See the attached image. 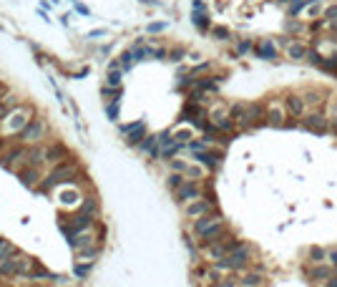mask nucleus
I'll return each mask as SVG.
<instances>
[{
    "label": "nucleus",
    "instance_id": "obj_1",
    "mask_svg": "<svg viewBox=\"0 0 337 287\" xmlns=\"http://www.w3.org/2000/svg\"><path fill=\"white\" fill-rule=\"evenodd\" d=\"M194 232L204 239V247L216 242V237H221L227 232V222L221 214H204L194 222Z\"/></svg>",
    "mask_w": 337,
    "mask_h": 287
},
{
    "label": "nucleus",
    "instance_id": "obj_2",
    "mask_svg": "<svg viewBox=\"0 0 337 287\" xmlns=\"http://www.w3.org/2000/svg\"><path fill=\"white\" fill-rule=\"evenodd\" d=\"M73 176H76V161L70 159V161H61V164H56V169L46 176V182L41 184V192H48V189H53L56 184H66V182H73Z\"/></svg>",
    "mask_w": 337,
    "mask_h": 287
},
{
    "label": "nucleus",
    "instance_id": "obj_3",
    "mask_svg": "<svg viewBox=\"0 0 337 287\" xmlns=\"http://www.w3.org/2000/svg\"><path fill=\"white\" fill-rule=\"evenodd\" d=\"M28 121H30V109H15L5 121H3V134H20L25 126H28Z\"/></svg>",
    "mask_w": 337,
    "mask_h": 287
},
{
    "label": "nucleus",
    "instance_id": "obj_4",
    "mask_svg": "<svg viewBox=\"0 0 337 287\" xmlns=\"http://www.w3.org/2000/svg\"><path fill=\"white\" fill-rule=\"evenodd\" d=\"M46 131H48V126H46L43 119H30L28 126L20 131V141L35 146V144H41L43 139H46Z\"/></svg>",
    "mask_w": 337,
    "mask_h": 287
},
{
    "label": "nucleus",
    "instance_id": "obj_5",
    "mask_svg": "<svg viewBox=\"0 0 337 287\" xmlns=\"http://www.w3.org/2000/svg\"><path fill=\"white\" fill-rule=\"evenodd\" d=\"M282 103H284V109H287V116H289V119H294V121H302V119H305V114H307L305 96H299V93H289Z\"/></svg>",
    "mask_w": 337,
    "mask_h": 287
},
{
    "label": "nucleus",
    "instance_id": "obj_6",
    "mask_svg": "<svg viewBox=\"0 0 337 287\" xmlns=\"http://www.w3.org/2000/svg\"><path fill=\"white\" fill-rule=\"evenodd\" d=\"M302 126H305L307 131H315V134H327V131H330V119H327L322 111H312V114H305Z\"/></svg>",
    "mask_w": 337,
    "mask_h": 287
},
{
    "label": "nucleus",
    "instance_id": "obj_7",
    "mask_svg": "<svg viewBox=\"0 0 337 287\" xmlns=\"http://www.w3.org/2000/svg\"><path fill=\"white\" fill-rule=\"evenodd\" d=\"M287 109H284V103H277V101H270L267 103V124L274 126V129H282L287 121Z\"/></svg>",
    "mask_w": 337,
    "mask_h": 287
},
{
    "label": "nucleus",
    "instance_id": "obj_8",
    "mask_svg": "<svg viewBox=\"0 0 337 287\" xmlns=\"http://www.w3.org/2000/svg\"><path fill=\"white\" fill-rule=\"evenodd\" d=\"M199 187H197V182H192V179H186L179 189H176V202L179 204H189V202H194V199H199Z\"/></svg>",
    "mask_w": 337,
    "mask_h": 287
},
{
    "label": "nucleus",
    "instance_id": "obj_9",
    "mask_svg": "<svg viewBox=\"0 0 337 287\" xmlns=\"http://www.w3.org/2000/svg\"><path fill=\"white\" fill-rule=\"evenodd\" d=\"M211 209H214V202H211V199H194V202H189V204H186V217L199 219V217L209 214Z\"/></svg>",
    "mask_w": 337,
    "mask_h": 287
},
{
    "label": "nucleus",
    "instance_id": "obj_10",
    "mask_svg": "<svg viewBox=\"0 0 337 287\" xmlns=\"http://www.w3.org/2000/svg\"><path fill=\"white\" fill-rule=\"evenodd\" d=\"M307 277L312 280V282H327L330 277H335V267H330V265H312L310 270H307Z\"/></svg>",
    "mask_w": 337,
    "mask_h": 287
},
{
    "label": "nucleus",
    "instance_id": "obj_11",
    "mask_svg": "<svg viewBox=\"0 0 337 287\" xmlns=\"http://www.w3.org/2000/svg\"><path fill=\"white\" fill-rule=\"evenodd\" d=\"M124 134L129 136V139H126L129 144H141L146 139V126H143V121H134V124L124 126Z\"/></svg>",
    "mask_w": 337,
    "mask_h": 287
},
{
    "label": "nucleus",
    "instance_id": "obj_12",
    "mask_svg": "<svg viewBox=\"0 0 337 287\" xmlns=\"http://www.w3.org/2000/svg\"><path fill=\"white\" fill-rule=\"evenodd\" d=\"M20 267H23V257H18V260H13V257L0 260V277H15L20 272Z\"/></svg>",
    "mask_w": 337,
    "mask_h": 287
},
{
    "label": "nucleus",
    "instance_id": "obj_13",
    "mask_svg": "<svg viewBox=\"0 0 337 287\" xmlns=\"http://www.w3.org/2000/svg\"><path fill=\"white\" fill-rule=\"evenodd\" d=\"M68 159V151L63 144H51L48 151H46V164H61Z\"/></svg>",
    "mask_w": 337,
    "mask_h": 287
},
{
    "label": "nucleus",
    "instance_id": "obj_14",
    "mask_svg": "<svg viewBox=\"0 0 337 287\" xmlns=\"http://www.w3.org/2000/svg\"><path fill=\"white\" fill-rule=\"evenodd\" d=\"M46 151H48V146H41V144H35L33 149H28L25 164H28V166H41V164H46Z\"/></svg>",
    "mask_w": 337,
    "mask_h": 287
},
{
    "label": "nucleus",
    "instance_id": "obj_15",
    "mask_svg": "<svg viewBox=\"0 0 337 287\" xmlns=\"http://www.w3.org/2000/svg\"><path fill=\"white\" fill-rule=\"evenodd\" d=\"M25 156H28V149H25V146H15L10 154L3 156V166L15 169V164H18V161H25Z\"/></svg>",
    "mask_w": 337,
    "mask_h": 287
},
{
    "label": "nucleus",
    "instance_id": "obj_16",
    "mask_svg": "<svg viewBox=\"0 0 337 287\" xmlns=\"http://www.w3.org/2000/svg\"><path fill=\"white\" fill-rule=\"evenodd\" d=\"M18 179L23 182V187H28V189H35V187H38V166L20 169V171H18Z\"/></svg>",
    "mask_w": 337,
    "mask_h": 287
},
{
    "label": "nucleus",
    "instance_id": "obj_17",
    "mask_svg": "<svg viewBox=\"0 0 337 287\" xmlns=\"http://www.w3.org/2000/svg\"><path fill=\"white\" fill-rule=\"evenodd\" d=\"M194 159H197L199 164H204V166H209V169H216L219 161H221V154H214V151L204 149V151H197V154H194Z\"/></svg>",
    "mask_w": 337,
    "mask_h": 287
},
{
    "label": "nucleus",
    "instance_id": "obj_18",
    "mask_svg": "<svg viewBox=\"0 0 337 287\" xmlns=\"http://www.w3.org/2000/svg\"><path fill=\"white\" fill-rule=\"evenodd\" d=\"M310 56V48L305 43H287V58L289 61H305Z\"/></svg>",
    "mask_w": 337,
    "mask_h": 287
},
{
    "label": "nucleus",
    "instance_id": "obj_19",
    "mask_svg": "<svg viewBox=\"0 0 337 287\" xmlns=\"http://www.w3.org/2000/svg\"><path fill=\"white\" fill-rule=\"evenodd\" d=\"M254 53H257L259 58H265V61H274V58H277V46H274L272 41H262L259 46H254Z\"/></svg>",
    "mask_w": 337,
    "mask_h": 287
},
{
    "label": "nucleus",
    "instance_id": "obj_20",
    "mask_svg": "<svg viewBox=\"0 0 337 287\" xmlns=\"http://www.w3.org/2000/svg\"><path fill=\"white\" fill-rule=\"evenodd\" d=\"M239 285L242 287H265L267 285V280H265L262 272H247V275L239 280Z\"/></svg>",
    "mask_w": 337,
    "mask_h": 287
},
{
    "label": "nucleus",
    "instance_id": "obj_21",
    "mask_svg": "<svg viewBox=\"0 0 337 287\" xmlns=\"http://www.w3.org/2000/svg\"><path fill=\"white\" fill-rule=\"evenodd\" d=\"M18 109V98L15 96H8V98H0V124Z\"/></svg>",
    "mask_w": 337,
    "mask_h": 287
},
{
    "label": "nucleus",
    "instance_id": "obj_22",
    "mask_svg": "<svg viewBox=\"0 0 337 287\" xmlns=\"http://www.w3.org/2000/svg\"><path fill=\"white\" fill-rule=\"evenodd\" d=\"M305 103H307V109L320 111V109H322V103H325V98H322V93H320V91H307V93H305Z\"/></svg>",
    "mask_w": 337,
    "mask_h": 287
},
{
    "label": "nucleus",
    "instance_id": "obj_23",
    "mask_svg": "<svg viewBox=\"0 0 337 287\" xmlns=\"http://www.w3.org/2000/svg\"><path fill=\"white\" fill-rule=\"evenodd\" d=\"M141 149L148 151L151 156H159V154H161V151H159V136H146V139L141 141Z\"/></svg>",
    "mask_w": 337,
    "mask_h": 287
},
{
    "label": "nucleus",
    "instance_id": "obj_24",
    "mask_svg": "<svg viewBox=\"0 0 337 287\" xmlns=\"http://www.w3.org/2000/svg\"><path fill=\"white\" fill-rule=\"evenodd\" d=\"M312 3H322V0H292L287 5V10H289V15H297V13L305 10V5H312Z\"/></svg>",
    "mask_w": 337,
    "mask_h": 287
},
{
    "label": "nucleus",
    "instance_id": "obj_25",
    "mask_svg": "<svg viewBox=\"0 0 337 287\" xmlns=\"http://www.w3.org/2000/svg\"><path fill=\"white\" fill-rule=\"evenodd\" d=\"M121 86V71L116 68V71H111L106 76V88H111V91H116Z\"/></svg>",
    "mask_w": 337,
    "mask_h": 287
},
{
    "label": "nucleus",
    "instance_id": "obj_26",
    "mask_svg": "<svg viewBox=\"0 0 337 287\" xmlns=\"http://www.w3.org/2000/svg\"><path fill=\"white\" fill-rule=\"evenodd\" d=\"M327 260V252L325 249H320V247H312L310 249V262L312 265H320V262H325Z\"/></svg>",
    "mask_w": 337,
    "mask_h": 287
},
{
    "label": "nucleus",
    "instance_id": "obj_27",
    "mask_svg": "<svg viewBox=\"0 0 337 287\" xmlns=\"http://www.w3.org/2000/svg\"><path fill=\"white\" fill-rule=\"evenodd\" d=\"M184 182H186V174H179V171H174V174L169 176V189H174V192H176V189H179Z\"/></svg>",
    "mask_w": 337,
    "mask_h": 287
},
{
    "label": "nucleus",
    "instance_id": "obj_28",
    "mask_svg": "<svg viewBox=\"0 0 337 287\" xmlns=\"http://www.w3.org/2000/svg\"><path fill=\"white\" fill-rule=\"evenodd\" d=\"M186 179H192V182H197V179H202L204 176V169L202 166H186Z\"/></svg>",
    "mask_w": 337,
    "mask_h": 287
},
{
    "label": "nucleus",
    "instance_id": "obj_29",
    "mask_svg": "<svg viewBox=\"0 0 337 287\" xmlns=\"http://www.w3.org/2000/svg\"><path fill=\"white\" fill-rule=\"evenodd\" d=\"M136 63V56H134V51H126L124 56H121V66H124V71H129L131 66Z\"/></svg>",
    "mask_w": 337,
    "mask_h": 287
},
{
    "label": "nucleus",
    "instance_id": "obj_30",
    "mask_svg": "<svg viewBox=\"0 0 337 287\" xmlns=\"http://www.w3.org/2000/svg\"><path fill=\"white\" fill-rule=\"evenodd\" d=\"M119 106H121V98H114V101H111V106H106L108 119H119Z\"/></svg>",
    "mask_w": 337,
    "mask_h": 287
},
{
    "label": "nucleus",
    "instance_id": "obj_31",
    "mask_svg": "<svg viewBox=\"0 0 337 287\" xmlns=\"http://www.w3.org/2000/svg\"><path fill=\"white\" fill-rule=\"evenodd\" d=\"M179 146H181L179 141H176V144H171V146H161V156H164V159L169 161V159H171V156H174V154L179 151Z\"/></svg>",
    "mask_w": 337,
    "mask_h": 287
},
{
    "label": "nucleus",
    "instance_id": "obj_32",
    "mask_svg": "<svg viewBox=\"0 0 337 287\" xmlns=\"http://www.w3.org/2000/svg\"><path fill=\"white\" fill-rule=\"evenodd\" d=\"M322 18L327 20V25H330V23H335V20H337V5H330V8H325Z\"/></svg>",
    "mask_w": 337,
    "mask_h": 287
},
{
    "label": "nucleus",
    "instance_id": "obj_33",
    "mask_svg": "<svg viewBox=\"0 0 337 287\" xmlns=\"http://www.w3.org/2000/svg\"><path fill=\"white\" fill-rule=\"evenodd\" d=\"M174 139H176L179 144H189L192 141V131H189V129H181V131L174 134Z\"/></svg>",
    "mask_w": 337,
    "mask_h": 287
},
{
    "label": "nucleus",
    "instance_id": "obj_34",
    "mask_svg": "<svg viewBox=\"0 0 337 287\" xmlns=\"http://www.w3.org/2000/svg\"><path fill=\"white\" fill-rule=\"evenodd\" d=\"M214 287H239V280H234V277H227V280H219V282H214Z\"/></svg>",
    "mask_w": 337,
    "mask_h": 287
},
{
    "label": "nucleus",
    "instance_id": "obj_35",
    "mask_svg": "<svg viewBox=\"0 0 337 287\" xmlns=\"http://www.w3.org/2000/svg\"><path fill=\"white\" fill-rule=\"evenodd\" d=\"M211 33H214L219 41H227V38H229V30H227V28H214Z\"/></svg>",
    "mask_w": 337,
    "mask_h": 287
},
{
    "label": "nucleus",
    "instance_id": "obj_36",
    "mask_svg": "<svg viewBox=\"0 0 337 287\" xmlns=\"http://www.w3.org/2000/svg\"><path fill=\"white\" fill-rule=\"evenodd\" d=\"M88 272H91V267H86V265H76V275H78V277H88Z\"/></svg>",
    "mask_w": 337,
    "mask_h": 287
},
{
    "label": "nucleus",
    "instance_id": "obj_37",
    "mask_svg": "<svg viewBox=\"0 0 337 287\" xmlns=\"http://www.w3.org/2000/svg\"><path fill=\"white\" fill-rule=\"evenodd\" d=\"M252 48H254V46H252L249 41H242V43L237 46V51H239V53H247V51H252Z\"/></svg>",
    "mask_w": 337,
    "mask_h": 287
},
{
    "label": "nucleus",
    "instance_id": "obj_38",
    "mask_svg": "<svg viewBox=\"0 0 337 287\" xmlns=\"http://www.w3.org/2000/svg\"><path fill=\"white\" fill-rule=\"evenodd\" d=\"M171 169L181 174V171H186V164H184V161H176V159H174V161H171Z\"/></svg>",
    "mask_w": 337,
    "mask_h": 287
},
{
    "label": "nucleus",
    "instance_id": "obj_39",
    "mask_svg": "<svg viewBox=\"0 0 337 287\" xmlns=\"http://www.w3.org/2000/svg\"><path fill=\"white\" fill-rule=\"evenodd\" d=\"M166 28V23H151L148 25V33H159V30H164Z\"/></svg>",
    "mask_w": 337,
    "mask_h": 287
},
{
    "label": "nucleus",
    "instance_id": "obj_40",
    "mask_svg": "<svg viewBox=\"0 0 337 287\" xmlns=\"http://www.w3.org/2000/svg\"><path fill=\"white\" fill-rule=\"evenodd\" d=\"M327 260H330L332 265H337V247H335V249H330V252H327Z\"/></svg>",
    "mask_w": 337,
    "mask_h": 287
},
{
    "label": "nucleus",
    "instance_id": "obj_41",
    "mask_svg": "<svg viewBox=\"0 0 337 287\" xmlns=\"http://www.w3.org/2000/svg\"><path fill=\"white\" fill-rule=\"evenodd\" d=\"M5 247H8V239L0 237V260H3V255H5Z\"/></svg>",
    "mask_w": 337,
    "mask_h": 287
},
{
    "label": "nucleus",
    "instance_id": "obj_42",
    "mask_svg": "<svg viewBox=\"0 0 337 287\" xmlns=\"http://www.w3.org/2000/svg\"><path fill=\"white\" fill-rule=\"evenodd\" d=\"M98 35H106V30H91L88 38H98Z\"/></svg>",
    "mask_w": 337,
    "mask_h": 287
},
{
    "label": "nucleus",
    "instance_id": "obj_43",
    "mask_svg": "<svg viewBox=\"0 0 337 287\" xmlns=\"http://www.w3.org/2000/svg\"><path fill=\"white\" fill-rule=\"evenodd\" d=\"M325 287H337V275H335V277H330V280H327V285H325Z\"/></svg>",
    "mask_w": 337,
    "mask_h": 287
},
{
    "label": "nucleus",
    "instance_id": "obj_44",
    "mask_svg": "<svg viewBox=\"0 0 337 287\" xmlns=\"http://www.w3.org/2000/svg\"><path fill=\"white\" fill-rule=\"evenodd\" d=\"M277 3H279V5H289L292 0H277Z\"/></svg>",
    "mask_w": 337,
    "mask_h": 287
},
{
    "label": "nucleus",
    "instance_id": "obj_45",
    "mask_svg": "<svg viewBox=\"0 0 337 287\" xmlns=\"http://www.w3.org/2000/svg\"><path fill=\"white\" fill-rule=\"evenodd\" d=\"M330 28H332V30L337 33V20H335V23H330Z\"/></svg>",
    "mask_w": 337,
    "mask_h": 287
},
{
    "label": "nucleus",
    "instance_id": "obj_46",
    "mask_svg": "<svg viewBox=\"0 0 337 287\" xmlns=\"http://www.w3.org/2000/svg\"><path fill=\"white\" fill-rule=\"evenodd\" d=\"M0 93H3V88H0Z\"/></svg>",
    "mask_w": 337,
    "mask_h": 287
},
{
    "label": "nucleus",
    "instance_id": "obj_47",
    "mask_svg": "<svg viewBox=\"0 0 337 287\" xmlns=\"http://www.w3.org/2000/svg\"><path fill=\"white\" fill-rule=\"evenodd\" d=\"M0 287H5V285H0Z\"/></svg>",
    "mask_w": 337,
    "mask_h": 287
}]
</instances>
